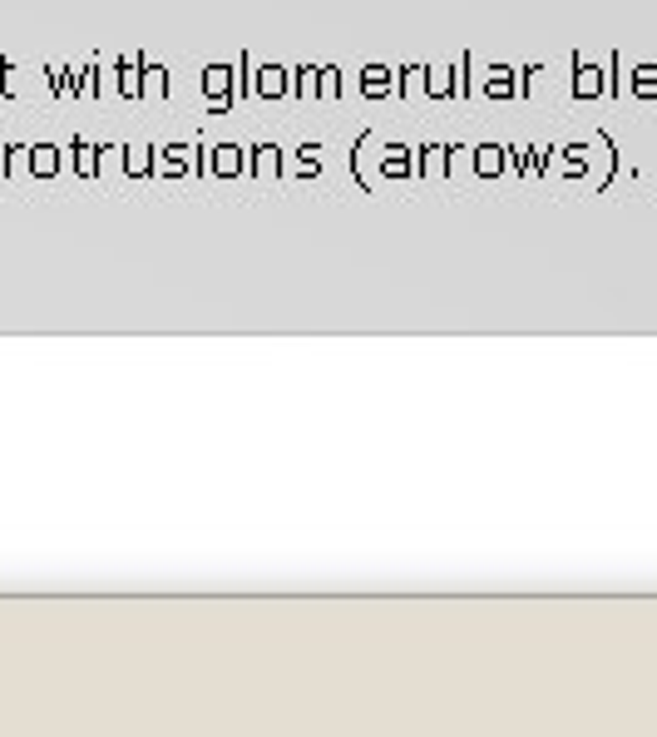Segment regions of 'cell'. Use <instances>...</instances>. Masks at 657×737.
I'll list each match as a JSON object with an SVG mask.
<instances>
[{
    "instance_id": "1",
    "label": "cell",
    "mask_w": 657,
    "mask_h": 737,
    "mask_svg": "<svg viewBox=\"0 0 657 737\" xmlns=\"http://www.w3.org/2000/svg\"><path fill=\"white\" fill-rule=\"evenodd\" d=\"M603 84H608V80H603L598 65H578V70H574V94H578V99H598Z\"/></svg>"
},
{
    "instance_id": "2",
    "label": "cell",
    "mask_w": 657,
    "mask_h": 737,
    "mask_svg": "<svg viewBox=\"0 0 657 737\" xmlns=\"http://www.w3.org/2000/svg\"><path fill=\"white\" fill-rule=\"evenodd\" d=\"M470 159H474V174L480 178H500L504 174V149H494V144H480Z\"/></svg>"
},
{
    "instance_id": "3",
    "label": "cell",
    "mask_w": 657,
    "mask_h": 737,
    "mask_svg": "<svg viewBox=\"0 0 657 737\" xmlns=\"http://www.w3.org/2000/svg\"><path fill=\"white\" fill-rule=\"evenodd\" d=\"M480 90L490 94V99H510V94H514V70L494 65L490 75H484V84H480Z\"/></svg>"
},
{
    "instance_id": "4",
    "label": "cell",
    "mask_w": 657,
    "mask_h": 737,
    "mask_svg": "<svg viewBox=\"0 0 657 737\" xmlns=\"http://www.w3.org/2000/svg\"><path fill=\"white\" fill-rule=\"evenodd\" d=\"M420 168H426V178H445L450 174V144H430V149L420 154Z\"/></svg>"
},
{
    "instance_id": "5",
    "label": "cell",
    "mask_w": 657,
    "mask_h": 737,
    "mask_svg": "<svg viewBox=\"0 0 657 737\" xmlns=\"http://www.w3.org/2000/svg\"><path fill=\"white\" fill-rule=\"evenodd\" d=\"M400 94H406V99H426V65H410L406 75H400Z\"/></svg>"
},
{
    "instance_id": "6",
    "label": "cell",
    "mask_w": 657,
    "mask_h": 737,
    "mask_svg": "<svg viewBox=\"0 0 657 737\" xmlns=\"http://www.w3.org/2000/svg\"><path fill=\"white\" fill-rule=\"evenodd\" d=\"M361 84H366L371 99H376V94H386V90H390V70H386V65H371L366 75H361Z\"/></svg>"
},
{
    "instance_id": "7",
    "label": "cell",
    "mask_w": 657,
    "mask_h": 737,
    "mask_svg": "<svg viewBox=\"0 0 657 737\" xmlns=\"http://www.w3.org/2000/svg\"><path fill=\"white\" fill-rule=\"evenodd\" d=\"M633 90H638V99H652V94H657V70L638 65V70H633Z\"/></svg>"
},
{
    "instance_id": "8",
    "label": "cell",
    "mask_w": 657,
    "mask_h": 737,
    "mask_svg": "<svg viewBox=\"0 0 657 737\" xmlns=\"http://www.w3.org/2000/svg\"><path fill=\"white\" fill-rule=\"evenodd\" d=\"M386 174L390 178H406L410 174V149H400V144H396V149H386Z\"/></svg>"
},
{
    "instance_id": "9",
    "label": "cell",
    "mask_w": 657,
    "mask_h": 737,
    "mask_svg": "<svg viewBox=\"0 0 657 737\" xmlns=\"http://www.w3.org/2000/svg\"><path fill=\"white\" fill-rule=\"evenodd\" d=\"M258 168H262V174H277V154L262 149V154H258Z\"/></svg>"
},
{
    "instance_id": "10",
    "label": "cell",
    "mask_w": 657,
    "mask_h": 737,
    "mask_svg": "<svg viewBox=\"0 0 657 737\" xmlns=\"http://www.w3.org/2000/svg\"><path fill=\"white\" fill-rule=\"evenodd\" d=\"M262 90H267V94L282 90V75H277V70H267V75H262Z\"/></svg>"
}]
</instances>
